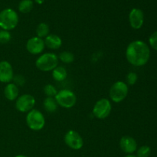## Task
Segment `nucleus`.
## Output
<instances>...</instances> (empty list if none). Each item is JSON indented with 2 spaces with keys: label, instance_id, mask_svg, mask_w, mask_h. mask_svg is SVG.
<instances>
[{
  "label": "nucleus",
  "instance_id": "1",
  "mask_svg": "<svg viewBox=\"0 0 157 157\" xmlns=\"http://www.w3.org/2000/svg\"><path fill=\"white\" fill-rule=\"evenodd\" d=\"M126 58L131 65L142 67L147 64L150 58V48L148 44L141 40L133 41L127 45Z\"/></svg>",
  "mask_w": 157,
  "mask_h": 157
},
{
  "label": "nucleus",
  "instance_id": "2",
  "mask_svg": "<svg viewBox=\"0 0 157 157\" xmlns=\"http://www.w3.org/2000/svg\"><path fill=\"white\" fill-rule=\"evenodd\" d=\"M35 67L43 72L52 71L59 64V59L56 54L47 52L40 55L35 61Z\"/></svg>",
  "mask_w": 157,
  "mask_h": 157
},
{
  "label": "nucleus",
  "instance_id": "3",
  "mask_svg": "<svg viewBox=\"0 0 157 157\" xmlns=\"http://www.w3.org/2000/svg\"><path fill=\"white\" fill-rule=\"evenodd\" d=\"M18 15L14 9L7 8L0 12V28L2 30H13L18 25Z\"/></svg>",
  "mask_w": 157,
  "mask_h": 157
},
{
  "label": "nucleus",
  "instance_id": "4",
  "mask_svg": "<svg viewBox=\"0 0 157 157\" xmlns=\"http://www.w3.org/2000/svg\"><path fill=\"white\" fill-rule=\"evenodd\" d=\"M25 121L28 127L33 131H40L45 126V117L44 114L39 110L35 108L28 112Z\"/></svg>",
  "mask_w": 157,
  "mask_h": 157
},
{
  "label": "nucleus",
  "instance_id": "5",
  "mask_svg": "<svg viewBox=\"0 0 157 157\" xmlns=\"http://www.w3.org/2000/svg\"><path fill=\"white\" fill-rule=\"evenodd\" d=\"M129 92V87L127 83L117 81L113 83L109 90V97L113 103L119 104L127 98Z\"/></svg>",
  "mask_w": 157,
  "mask_h": 157
},
{
  "label": "nucleus",
  "instance_id": "6",
  "mask_svg": "<svg viewBox=\"0 0 157 157\" xmlns=\"http://www.w3.org/2000/svg\"><path fill=\"white\" fill-rule=\"evenodd\" d=\"M55 98L58 105L65 109L72 108L77 103L76 94L68 89L59 90Z\"/></svg>",
  "mask_w": 157,
  "mask_h": 157
},
{
  "label": "nucleus",
  "instance_id": "7",
  "mask_svg": "<svg viewBox=\"0 0 157 157\" xmlns=\"http://www.w3.org/2000/svg\"><path fill=\"white\" fill-rule=\"evenodd\" d=\"M112 110L111 102L107 98L98 100L94 105L92 113L97 119L104 120L110 116Z\"/></svg>",
  "mask_w": 157,
  "mask_h": 157
},
{
  "label": "nucleus",
  "instance_id": "8",
  "mask_svg": "<svg viewBox=\"0 0 157 157\" xmlns=\"http://www.w3.org/2000/svg\"><path fill=\"white\" fill-rule=\"evenodd\" d=\"M35 105V98L29 94H25L18 96L15 100V108L21 113H28L34 109Z\"/></svg>",
  "mask_w": 157,
  "mask_h": 157
},
{
  "label": "nucleus",
  "instance_id": "9",
  "mask_svg": "<svg viewBox=\"0 0 157 157\" xmlns=\"http://www.w3.org/2000/svg\"><path fill=\"white\" fill-rule=\"evenodd\" d=\"M64 143L69 148L74 150H79L84 146V140L78 132L75 130H68L64 137Z\"/></svg>",
  "mask_w": 157,
  "mask_h": 157
},
{
  "label": "nucleus",
  "instance_id": "10",
  "mask_svg": "<svg viewBox=\"0 0 157 157\" xmlns=\"http://www.w3.org/2000/svg\"><path fill=\"white\" fill-rule=\"evenodd\" d=\"M25 48L28 52L31 55H40L44 52V48H45L44 39L37 36L32 37L27 41Z\"/></svg>",
  "mask_w": 157,
  "mask_h": 157
},
{
  "label": "nucleus",
  "instance_id": "11",
  "mask_svg": "<svg viewBox=\"0 0 157 157\" xmlns=\"http://www.w3.org/2000/svg\"><path fill=\"white\" fill-rule=\"evenodd\" d=\"M129 22L132 29L138 30L142 28L144 23V13L140 9L133 8L129 14Z\"/></svg>",
  "mask_w": 157,
  "mask_h": 157
},
{
  "label": "nucleus",
  "instance_id": "12",
  "mask_svg": "<svg viewBox=\"0 0 157 157\" xmlns=\"http://www.w3.org/2000/svg\"><path fill=\"white\" fill-rule=\"evenodd\" d=\"M120 148L127 155L133 154L137 150V143L136 140L130 136H124L119 142Z\"/></svg>",
  "mask_w": 157,
  "mask_h": 157
},
{
  "label": "nucleus",
  "instance_id": "13",
  "mask_svg": "<svg viewBox=\"0 0 157 157\" xmlns=\"http://www.w3.org/2000/svg\"><path fill=\"white\" fill-rule=\"evenodd\" d=\"M14 71L8 61H0V82L9 84L13 80Z\"/></svg>",
  "mask_w": 157,
  "mask_h": 157
},
{
  "label": "nucleus",
  "instance_id": "14",
  "mask_svg": "<svg viewBox=\"0 0 157 157\" xmlns=\"http://www.w3.org/2000/svg\"><path fill=\"white\" fill-rule=\"evenodd\" d=\"M45 47L50 50H58L62 45V40L55 34H49L44 40Z\"/></svg>",
  "mask_w": 157,
  "mask_h": 157
},
{
  "label": "nucleus",
  "instance_id": "15",
  "mask_svg": "<svg viewBox=\"0 0 157 157\" xmlns=\"http://www.w3.org/2000/svg\"><path fill=\"white\" fill-rule=\"evenodd\" d=\"M19 89L14 83H9L4 88V95L7 100L10 101H15L18 98Z\"/></svg>",
  "mask_w": 157,
  "mask_h": 157
},
{
  "label": "nucleus",
  "instance_id": "16",
  "mask_svg": "<svg viewBox=\"0 0 157 157\" xmlns=\"http://www.w3.org/2000/svg\"><path fill=\"white\" fill-rule=\"evenodd\" d=\"M52 78L56 81H63L66 79L67 76V69L63 66H59L55 67L52 71Z\"/></svg>",
  "mask_w": 157,
  "mask_h": 157
},
{
  "label": "nucleus",
  "instance_id": "17",
  "mask_svg": "<svg viewBox=\"0 0 157 157\" xmlns=\"http://www.w3.org/2000/svg\"><path fill=\"white\" fill-rule=\"evenodd\" d=\"M44 109L48 113H54L58 110V105L55 101V98H48L46 97L43 101Z\"/></svg>",
  "mask_w": 157,
  "mask_h": 157
},
{
  "label": "nucleus",
  "instance_id": "18",
  "mask_svg": "<svg viewBox=\"0 0 157 157\" xmlns=\"http://www.w3.org/2000/svg\"><path fill=\"white\" fill-rule=\"evenodd\" d=\"M36 36L40 38H45L50 33V29L49 25L45 22H41L37 25L35 29Z\"/></svg>",
  "mask_w": 157,
  "mask_h": 157
},
{
  "label": "nucleus",
  "instance_id": "19",
  "mask_svg": "<svg viewBox=\"0 0 157 157\" xmlns=\"http://www.w3.org/2000/svg\"><path fill=\"white\" fill-rule=\"evenodd\" d=\"M34 7V2L32 0H21L18 3V9L21 13L27 14L32 10Z\"/></svg>",
  "mask_w": 157,
  "mask_h": 157
},
{
  "label": "nucleus",
  "instance_id": "20",
  "mask_svg": "<svg viewBox=\"0 0 157 157\" xmlns=\"http://www.w3.org/2000/svg\"><path fill=\"white\" fill-rule=\"evenodd\" d=\"M58 57L59 61L64 63V64H71V63H72L75 61V55H74V54L72 52H67V51L61 52Z\"/></svg>",
  "mask_w": 157,
  "mask_h": 157
},
{
  "label": "nucleus",
  "instance_id": "21",
  "mask_svg": "<svg viewBox=\"0 0 157 157\" xmlns=\"http://www.w3.org/2000/svg\"><path fill=\"white\" fill-rule=\"evenodd\" d=\"M58 92L56 87L52 84H48L44 87V94L48 98H55Z\"/></svg>",
  "mask_w": 157,
  "mask_h": 157
},
{
  "label": "nucleus",
  "instance_id": "22",
  "mask_svg": "<svg viewBox=\"0 0 157 157\" xmlns=\"http://www.w3.org/2000/svg\"><path fill=\"white\" fill-rule=\"evenodd\" d=\"M150 154L151 149L149 146H142L136 150V157H149Z\"/></svg>",
  "mask_w": 157,
  "mask_h": 157
},
{
  "label": "nucleus",
  "instance_id": "23",
  "mask_svg": "<svg viewBox=\"0 0 157 157\" xmlns=\"http://www.w3.org/2000/svg\"><path fill=\"white\" fill-rule=\"evenodd\" d=\"M12 38L10 32L9 31L2 30L0 31V44H7L10 41Z\"/></svg>",
  "mask_w": 157,
  "mask_h": 157
},
{
  "label": "nucleus",
  "instance_id": "24",
  "mask_svg": "<svg viewBox=\"0 0 157 157\" xmlns=\"http://www.w3.org/2000/svg\"><path fill=\"white\" fill-rule=\"evenodd\" d=\"M126 80H127V85L133 86L136 83L138 80V75L134 72H130L127 74V77H126Z\"/></svg>",
  "mask_w": 157,
  "mask_h": 157
},
{
  "label": "nucleus",
  "instance_id": "25",
  "mask_svg": "<svg viewBox=\"0 0 157 157\" xmlns=\"http://www.w3.org/2000/svg\"><path fill=\"white\" fill-rule=\"evenodd\" d=\"M149 44L150 47L157 51V31L153 32L149 38Z\"/></svg>",
  "mask_w": 157,
  "mask_h": 157
},
{
  "label": "nucleus",
  "instance_id": "26",
  "mask_svg": "<svg viewBox=\"0 0 157 157\" xmlns=\"http://www.w3.org/2000/svg\"><path fill=\"white\" fill-rule=\"evenodd\" d=\"M12 81H14V84L16 86H18H18H23L25 84V78L21 75H17L15 76L14 75V78Z\"/></svg>",
  "mask_w": 157,
  "mask_h": 157
},
{
  "label": "nucleus",
  "instance_id": "27",
  "mask_svg": "<svg viewBox=\"0 0 157 157\" xmlns=\"http://www.w3.org/2000/svg\"><path fill=\"white\" fill-rule=\"evenodd\" d=\"M35 2L38 5H41V4H43V3H44V0H35Z\"/></svg>",
  "mask_w": 157,
  "mask_h": 157
},
{
  "label": "nucleus",
  "instance_id": "28",
  "mask_svg": "<svg viewBox=\"0 0 157 157\" xmlns=\"http://www.w3.org/2000/svg\"><path fill=\"white\" fill-rule=\"evenodd\" d=\"M124 157H136V156H135V155L133 154H130V155H127V156H125Z\"/></svg>",
  "mask_w": 157,
  "mask_h": 157
},
{
  "label": "nucleus",
  "instance_id": "29",
  "mask_svg": "<svg viewBox=\"0 0 157 157\" xmlns=\"http://www.w3.org/2000/svg\"><path fill=\"white\" fill-rule=\"evenodd\" d=\"M15 157H28V156H24V155H17V156H15Z\"/></svg>",
  "mask_w": 157,
  "mask_h": 157
}]
</instances>
